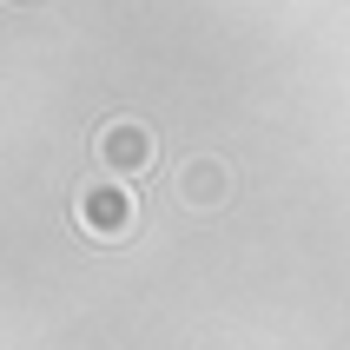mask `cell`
Returning a JSON list of instances; mask_svg holds the SVG:
<instances>
[{
	"label": "cell",
	"instance_id": "cell-1",
	"mask_svg": "<svg viewBox=\"0 0 350 350\" xmlns=\"http://www.w3.org/2000/svg\"><path fill=\"white\" fill-rule=\"evenodd\" d=\"M73 225L86 238H99V245H119V238H133L139 232V198L126 192V185H79L73 198Z\"/></svg>",
	"mask_w": 350,
	"mask_h": 350
},
{
	"label": "cell",
	"instance_id": "cell-2",
	"mask_svg": "<svg viewBox=\"0 0 350 350\" xmlns=\"http://www.w3.org/2000/svg\"><path fill=\"white\" fill-rule=\"evenodd\" d=\"M93 159H99L113 178H139V172L159 159V139H152L146 119H106L99 139H93Z\"/></svg>",
	"mask_w": 350,
	"mask_h": 350
},
{
	"label": "cell",
	"instance_id": "cell-3",
	"mask_svg": "<svg viewBox=\"0 0 350 350\" xmlns=\"http://www.w3.org/2000/svg\"><path fill=\"white\" fill-rule=\"evenodd\" d=\"M178 198H185L192 212H218V205L232 198V165H225V159H212V152L192 159V165L178 172Z\"/></svg>",
	"mask_w": 350,
	"mask_h": 350
}]
</instances>
